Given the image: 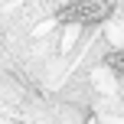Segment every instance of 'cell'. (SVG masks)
<instances>
[{
	"instance_id": "1",
	"label": "cell",
	"mask_w": 124,
	"mask_h": 124,
	"mask_svg": "<svg viewBox=\"0 0 124 124\" xmlns=\"http://www.w3.org/2000/svg\"><path fill=\"white\" fill-rule=\"evenodd\" d=\"M114 13V0H72L59 13V23H75V26H95L105 23Z\"/></svg>"
},
{
	"instance_id": "2",
	"label": "cell",
	"mask_w": 124,
	"mask_h": 124,
	"mask_svg": "<svg viewBox=\"0 0 124 124\" xmlns=\"http://www.w3.org/2000/svg\"><path fill=\"white\" fill-rule=\"evenodd\" d=\"M108 65H111L118 75H124V49H114L111 56H108Z\"/></svg>"
}]
</instances>
